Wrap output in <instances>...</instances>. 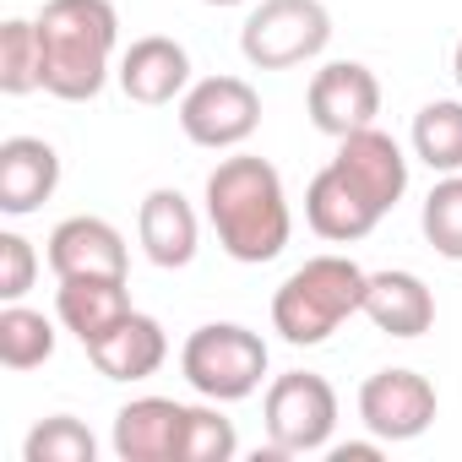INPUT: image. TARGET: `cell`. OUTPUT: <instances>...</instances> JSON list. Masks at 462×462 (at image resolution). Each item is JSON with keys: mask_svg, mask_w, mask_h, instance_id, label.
I'll return each mask as SVG.
<instances>
[{"mask_svg": "<svg viewBox=\"0 0 462 462\" xmlns=\"http://www.w3.org/2000/svg\"><path fill=\"white\" fill-rule=\"evenodd\" d=\"M365 283H370V273L354 267L348 256H310V262L294 267V273L283 278V289L273 294V327L283 332V343L316 348V343H327L348 316L365 310Z\"/></svg>", "mask_w": 462, "mask_h": 462, "instance_id": "3957f363", "label": "cell"}, {"mask_svg": "<svg viewBox=\"0 0 462 462\" xmlns=\"http://www.w3.org/2000/svg\"><path fill=\"white\" fill-rule=\"evenodd\" d=\"M240 451V435L212 408H185V435H180V462H228Z\"/></svg>", "mask_w": 462, "mask_h": 462, "instance_id": "d4e9b609", "label": "cell"}, {"mask_svg": "<svg viewBox=\"0 0 462 462\" xmlns=\"http://www.w3.org/2000/svg\"><path fill=\"white\" fill-rule=\"evenodd\" d=\"M207 6H240V0H207Z\"/></svg>", "mask_w": 462, "mask_h": 462, "instance_id": "f1b7e54d", "label": "cell"}, {"mask_svg": "<svg viewBox=\"0 0 462 462\" xmlns=\"http://www.w3.org/2000/svg\"><path fill=\"white\" fill-rule=\"evenodd\" d=\"M82 348H88L93 370L109 375V381H147V375H158V365L169 359L163 327H158L152 316H142V310H125L109 332H98V337L82 343Z\"/></svg>", "mask_w": 462, "mask_h": 462, "instance_id": "7c38bea8", "label": "cell"}, {"mask_svg": "<svg viewBox=\"0 0 462 462\" xmlns=\"http://www.w3.org/2000/svg\"><path fill=\"white\" fill-rule=\"evenodd\" d=\"M185 402L174 397H136L115 413V457L120 462H180Z\"/></svg>", "mask_w": 462, "mask_h": 462, "instance_id": "5bb4252c", "label": "cell"}, {"mask_svg": "<svg viewBox=\"0 0 462 462\" xmlns=\"http://www.w3.org/2000/svg\"><path fill=\"white\" fill-rule=\"evenodd\" d=\"M125 310H131L125 278H60L55 316H60L66 332H77L82 343H93L98 332H109Z\"/></svg>", "mask_w": 462, "mask_h": 462, "instance_id": "d6986e66", "label": "cell"}, {"mask_svg": "<svg viewBox=\"0 0 462 462\" xmlns=\"http://www.w3.org/2000/svg\"><path fill=\"white\" fill-rule=\"evenodd\" d=\"M413 152L435 174H462V104L435 98L413 115Z\"/></svg>", "mask_w": 462, "mask_h": 462, "instance_id": "ffe728a7", "label": "cell"}, {"mask_svg": "<svg viewBox=\"0 0 462 462\" xmlns=\"http://www.w3.org/2000/svg\"><path fill=\"white\" fill-rule=\"evenodd\" d=\"M33 88H44V39H39V23L12 17L0 28V93L23 98Z\"/></svg>", "mask_w": 462, "mask_h": 462, "instance_id": "7402d4cb", "label": "cell"}, {"mask_svg": "<svg viewBox=\"0 0 462 462\" xmlns=\"http://www.w3.org/2000/svg\"><path fill=\"white\" fill-rule=\"evenodd\" d=\"M185 82H190V55H185V44H174L163 33H147L120 55V88L131 104H174L185 93Z\"/></svg>", "mask_w": 462, "mask_h": 462, "instance_id": "e0dca14e", "label": "cell"}, {"mask_svg": "<svg viewBox=\"0 0 462 462\" xmlns=\"http://www.w3.org/2000/svg\"><path fill=\"white\" fill-rule=\"evenodd\" d=\"M207 217L217 228V245L245 267L283 256L289 228H294L278 169L267 158H251V152L223 158L207 174Z\"/></svg>", "mask_w": 462, "mask_h": 462, "instance_id": "6da1fadb", "label": "cell"}, {"mask_svg": "<svg viewBox=\"0 0 462 462\" xmlns=\"http://www.w3.org/2000/svg\"><path fill=\"white\" fill-rule=\"evenodd\" d=\"M136 240L147 251L152 267L174 273V267H190L196 262V240H201V228H196V212L180 190L158 185L142 196V212H136Z\"/></svg>", "mask_w": 462, "mask_h": 462, "instance_id": "9a60e30c", "label": "cell"}, {"mask_svg": "<svg viewBox=\"0 0 462 462\" xmlns=\"http://www.w3.org/2000/svg\"><path fill=\"white\" fill-rule=\"evenodd\" d=\"M262 419H267V435H273L278 457L321 451L332 440V424H337V392L316 370H289L267 386Z\"/></svg>", "mask_w": 462, "mask_h": 462, "instance_id": "8992f818", "label": "cell"}, {"mask_svg": "<svg viewBox=\"0 0 462 462\" xmlns=\"http://www.w3.org/2000/svg\"><path fill=\"white\" fill-rule=\"evenodd\" d=\"M305 217H310V228L321 240H332V245H354V240H365L370 228L386 217L375 201H365L348 180H343V169L337 163H327L316 180H310V190H305Z\"/></svg>", "mask_w": 462, "mask_h": 462, "instance_id": "2e32d148", "label": "cell"}, {"mask_svg": "<svg viewBox=\"0 0 462 462\" xmlns=\"http://www.w3.org/2000/svg\"><path fill=\"white\" fill-rule=\"evenodd\" d=\"M332 17L321 0H262L240 28V50L256 71H289L327 50Z\"/></svg>", "mask_w": 462, "mask_h": 462, "instance_id": "5b68a950", "label": "cell"}, {"mask_svg": "<svg viewBox=\"0 0 462 462\" xmlns=\"http://www.w3.org/2000/svg\"><path fill=\"white\" fill-rule=\"evenodd\" d=\"M424 240L435 245V256L462 262V174L435 180V190L424 196Z\"/></svg>", "mask_w": 462, "mask_h": 462, "instance_id": "cb8c5ba5", "label": "cell"}, {"mask_svg": "<svg viewBox=\"0 0 462 462\" xmlns=\"http://www.w3.org/2000/svg\"><path fill=\"white\" fill-rule=\"evenodd\" d=\"M33 278H39V256H33V245L23 240V235H0V300H23L28 289H33Z\"/></svg>", "mask_w": 462, "mask_h": 462, "instance_id": "484cf974", "label": "cell"}, {"mask_svg": "<svg viewBox=\"0 0 462 462\" xmlns=\"http://www.w3.org/2000/svg\"><path fill=\"white\" fill-rule=\"evenodd\" d=\"M381 446L375 440H348V446H332V462H375Z\"/></svg>", "mask_w": 462, "mask_h": 462, "instance_id": "4316f807", "label": "cell"}, {"mask_svg": "<svg viewBox=\"0 0 462 462\" xmlns=\"http://www.w3.org/2000/svg\"><path fill=\"white\" fill-rule=\"evenodd\" d=\"M60 185V152L44 136H6L0 142V212L28 217Z\"/></svg>", "mask_w": 462, "mask_h": 462, "instance_id": "4fadbf2b", "label": "cell"}, {"mask_svg": "<svg viewBox=\"0 0 462 462\" xmlns=\"http://www.w3.org/2000/svg\"><path fill=\"white\" fill-rule=\"evenodd\" d=\"M332 163H337L343 180H348L365 201H375L381 212H392V207L402 201V190H408V158H402V147H397L386 131H375V125L337 136V158H332Z\"/></svg>", "mask_w": 462, "mask_h": 462, "instance_id": "30bf717a", "label": "cell"}, {"mask_svg": "<svg viewBox=\"0 0 462 462\" xmlns=\"http://www.w3.org/2000/svg\"><path fill=\"white\" fill-rule=\"evenodd\" d=\"M44 93L66 104H88L109 82V55L120 39V17L109 0H44Z\"/></svg>", "mask_w": 462, "mask_h": 462, "instance_id": "7a4b0ae2", "label": "cell"}, {"mask_svg": "<svg viewBox=\"0 0 462 462\" xmlns=\"http://www.w3.org/2000/svg\"><path fill=\"white\" fill-rule=\"evenodd\" d=\"M55 354V327L44 310H28L23 300H12L0 310V365L6 370H39Z\"/></svg>", "mask_w": 462, "mask_h": 462, "instance_id": "44dd1931", "label": "cell"}, {"mask_svg": "<svg viewBox=\"0 0 462 462\" xmlns=\"http://www.w3.org/2000/svg\"><path fill=\"white\" fill-rule=\"evenodd\" d=\"M180 370L207 402H240L267 375V343L240 321H207L185 337Z\"/></svg>", "mask_w": 462, "mask_h": 462, "instance_id": "277c9868", "label": "cell"}, {"mask_svg": "<svg viewBox=\"0 0 462 462\" xmlns=\"http://www.w3.org/2000/svg\"><path fill=\"white\" fill-rule=\"evenodd\" d=\"M305 104H310L316 131L348 136V131L375 125V115H381V82H375V71L359 66V60H332V66H321V71L310 77V98H305Z\"/></svg>", "mask_w": 462, "mask_h": 462, "instance_id": "9c48e42d", "label": "cell"}, {"mask_svg": "<svg viewBox=\"0 0 462 462\" xmlns=\"http://www.w3.org/2000/svg\"><path fill=\"white\" fill-rule=\"evenodd\" d=\"M365 316L386 337H424L435 327V294L413 273H370V283H365Z\"/></svg>", "mask_w": 462, "mask_h": 462, "instance_id": "ac0fdd59", "label": "cell"}, {"mask_svg": "<svg viewBox=\"0 0 462 462\" xmlns=\"http://www.w3.org/2000/svg\"><path fill=\"white\" fill-rule=\"evenodd\" d=\"M23 457H28V462H93V457H98V440H93V430H88L82 419L55 413V419H44V424L23 440Z\"/></svg>", "mask_w": 462, "mask_h": 462, "instance_id": "603a6c76", "label": "cell"}, {"mask_svg": "<svg viewBox=\"0 0 462 462\" xmlns=\"http://www.w3.org/2000/svg\"><path fill=\"white\" fill-rule=\"evenodd\" d=\"M125 240L104 217H66L50 235V267L55 278H125Z\"/></svg>", "mask_w": 462, "mask_h": 462, "instance_id": "8fae6325", "label": "cell"}, {"mask_svg": "<svg viewBox=\"0 0 462 462\" xmlns=\"http://www.w3.org/2000/svg\"><path fill=\"white\" fill-rule=\"evenodd\" d=\"M359 419L375 440H413L435 424V386L419 370H375L359 386Z\"/></svg>", "mask_w": 462, "mask_h": 462, "instance_id": "ba28073f", "label": "cell"}, {"mask_svg": "<svg viewBox=\"0 0 462 462\" xmlns=\"http://www.w3.org/2000/svg\"><path fill=\"white\" fill-rule=\"evenodd\" d=\"M451 77H457V88H462V39H457V55H451Z\"/></svg>", "mask_w": 462, "mask_h": 462, "instance_id": "83f0119b", "label": "cell"}, {"mask_svg": "<svg viewBox=\"0 0 462 462\" xmlns=\"http://www.w3.org/2000/svg\"><path fill=\"white\" fill-rule=\"evenodd\" d=\"M262 125V98L245 77H207L196 88H185L180 98V131L196 147H240L251 142V131Z\"/></svg>", "mask_w": 462, "mask_h": 462, "instance_id": "52a82bcc", "label": "cell"}]
</instances>
